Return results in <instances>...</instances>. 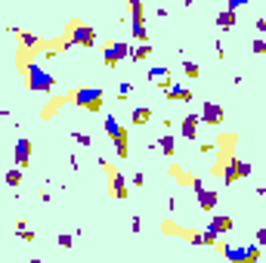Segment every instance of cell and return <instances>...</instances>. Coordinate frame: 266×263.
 Returning a JSON list of instances; mask_svg holds the SVG:
<instances>
[{
    "label": "cell",
    "instance_id": "1",
    "mask_svg": "<svg viewBox=\"0 0 266 263\" xmlns=\"http://www.w3.org/2000/svg\"><path fill=\"white\" fill-rule=\"evenodd\" d=\"M25 68V77H28V87L31 90H37V93H53V74H47L40 65H34V62H28V65H22Z\"/></svg>",
    "mask_w": 266,
    "mask_h": 263
},
{
    "label": "cell",
    "instance_id": "2",
    "mask_svg": "<svg viewBox=\"0 0 266 263\" xmlns=\"http://www.w3.org/2000/svg\"><path fill=\"white\" fill-rule=\"evenodd\" d=\"M103 127H106L109 139L115 143V149H118V158H127V155H130V149H127V130L118 124V118H115V115H109V118L103 121Z\"/></svg>",
    "mask_w": 266,
    "mask_h": 263
},
{
    "label": "cell",
    "instance_id": "3",
    "mask_svg": "<svg viewBox=\"0 0 266 263\" xmlns=\"http://www.w3.org/2000/svg\"><path fill=\"white\" fill-rule=\"evenodd\" d=\"M71 99L87 112H99L103 109V90H96V87H77Z\"/></svg>",
    "mask_w": 266,
    "mask_h": 263
},
{
    "label": "cell",
    "instance_id": "4",
    "mask_svg": "<svg viewBox=\"0 0 266 263\" xmlns=\"http://www.w3.org/2000/svg\"><path fill=\"white\" fill-rule=\"evenodd\" d=\"M71 44H77V47H93V44H96V31H93L90 25L74 22V25H71V34H68V41H65L62 47H71Z\"/></svg>",
    "mask_w": 266,
    "mask_h": 263
},
{
    "label": "cell",
    "instance_id": "5",
    "mask_svg": "<svg viewBox=\"0 0 266 263\" xmlns=\"http://www.w3.org/2000/svg\"><path fill=\"white\" fill-rule=\"evenodd\" d=\"M99 164H103V170H106L109 177H112V186H115L112 192H115V198H127V180L121 177V173H118V170H115V167H112V164H109L106 158H103Z\"/></svg>",
    "mask_w": 266,
    "mask_h": 263
},
{
    "label": "cell",
    "instance_id": "6",
    "mask_svg": "<svg viewBox=\"0 0 266 263\" xmlns=\"http://www.w3.org/2000/svg\"><path fill=\"white\" fill-rule=\"evenodd\" d=\"M127 56H130V47H127L124 41H118V44H112V47L106 50V65L115 68V65H118L121 59H127Z\"/></svg>",
    "mask_w": 266,
    "mask_h": 263
},
{
    "label": "cell",
    "instance_id": "7",
    "mask_svg": "<svg viewBox=\"0 0 266 263\" xmlns=\"http://www.w3.org/2000/svg\"><path fill=\"white\" fill-rule=\"evenodd\" d=\"M198 118H201L204 124H220V121H223V106H217V103H204Z\"/></svg>",
    "mask_w": 266,
    "mask_h": 263
},
{
    "label": "cell",
    "instance_id": "8",
    "mask_svg": "<svg viewBox=\"0 0 266 263\" xmlns=\"http://www.w3.org/2000/svg\"><path fill=\"white\" fill-rule=\"evenodd\" d=\"M192 186H195V192H198V205L211 214V211L217 208V192H214V189H204L201 183H192Z\"/></svg>",
    "mask_w": 266,
    "mask_h": 263
},
{
    "label": "cell",
    "instance_id": "9",
    "mask_svg": "<svg viewBox=\"0 0 266 263\" xmlns=\"http://www.w3.org/2000/svg\"><path fill=\"white\" fill-rule=\"evenodd\" d=\"M223 254L229 260H257L260 257V248H223Z\"/></svg>",
    "mask_w": 266,
    "mask_h": 263
},
{
    "label": "cell",
    "instance_id": "10",
    "mask_svg": "<svg viewBox=\"0 0 266 263\" xmlns=\"http://www.w3.org/2000/svg\"><path fill=\"white\" fill-rule=\"evenodd\" d=\"M28 161H31V139H19L16 143V164L25 167Z\"/></svg>",
    "mask_w": 266,
    "mask_h": 263
},
{
    "label": "cell",
    "instance_id": "11",
    "mask_svg": "<svg viewBox=\"0 0 266 263\" xmlns=\"http://www.w3.org/2000/svg\"><path fill=\"white\" fill-rule=\"evenodd\" d=\"M198 115H183V139H195V130H198Z\"/></svg>",
    "mask_w": 266,
    "mask_h": 263
},
{
    "label": "cell",
    "instance_id": "12",
    "mask_svg": "<svg viewBox=\"0 0 266 263\" xmlns=\"http://www.w3.org/2000/svg\"><path fill=\"white\" fill-rule=\"evenodd\" d=\"M167 96H170V99L189 103V99H192V90H186V87H180V84H167Z\"/></svg>",
    "mask_w": 266,
    "mask_h": 263
},
{
    "label": "cell",
    "instance_id": "13",
    "mask_svg": "<svg viewBox=\"0 0 266 263\" xmlns=\"http://www.w3.org/2000/svg\"><path fill=\"white\" fill-rule=\"evenodd\" d=\"M127 10H130V22H142V0H127Z\"/></svg>",
    "mask_w": 266,
    "mask_h": 263
},
{
    "label": "cell",
    "instance_id": "14",
    "mask_svg": "<svg viewBox=\"0 0 266 263\" xmlns=\"http://www.w3.org/2000/svg\"><path fill=\"white\" fill-rule=\"evenodd\" d=\"M217 25H220L223 31H226V28H232V25H235V10H229V7H226V10L220 13V19H217Z\"/></svg>",
    "mask_w": 266,
    "mask_h": 263
},
{
    "label": "cell",
    "instance_id": "15",
    "mask_svg": "<svg viewBox=\"0 0 266 263\" xmlns=\"http://www.w3.org/2000/svg\"><path fill=\"white\" fill-rule=\"evenodd\" d=\"M211 229L220 235V232H226V229H232V217H214L211 220Z\"/></svg>",
    "mask_w": 266,
    "mask_h": 263
},
{
    "label": "cell",
    "instance_id": "16",
    "mask_svg": "<svg viewBox=\"0 0 266 263\" xmlns=\"http://www.w3.org/2000/svg\"><path fill=\"white\" fill-rule=\"evenodd\" d=\"M149 53H152V47H149L146 41H139V47H136V50H130L133 62H142V59H149Z\"/></svg>",
    "mask_w": 266,
    "mask_h": 263
},
{
    "label": "cell",
    "instance_id": "17",
    "mask_svg": "<svg viewBox=\"0 0 266 263\" xmlns=\"http://www.w3.org/2000/svg\"><path fill=\"white\" fill-rule=\"evenodd\" d=\"M149 80H158V84H167L170 80V74H167V68H149Z\"/></svg>",
    "mask_w": 266,
    "mask_h": 263
},
{
    "label": "cell",
    "instance_id": "18",
    "mask_svg": "<svg viewBox=\"0 0 266 263\" xmlns=\"http://www.w3.org/2000/svg\"><path fill=\"white\" fill-rule=\"evenodd\" d=\"M130 31H133V44L146 41V22H130Z\"/></svg>",
    "mask_w": 266,
    "mask_h": 263
},
{
    "label": "cell",
    "instance_id": "19",
    "mask_svg": "<svg viewBox=\"0 0 266 263\" xmlns=\"http://www.w3.org/2000/svg\"><path fill=\"white\" fill-rule=\"evenodd\" d=\"M149 118H152V112H149L146 106H139V109H133V124H149Z\"/></svg>",
    "mask_w": 266,
    "mask_h": 263
},
{
    "label": "cell",
    "instance_id": "20",
    "mask_svg": "<svg viewBox=\"0 0 266 263\" xmlns=\"http://www.w3.org/2000/svg\"><path fill=\"white\" fill-rule=\"evenodd\" d=\"M158 146H161V152H164V155H173V149H176V143H173V136H170V133H164V136L158 139Z\"/></svg>",
    "mask_w": 266,
    "mask_h": 263
},
{
    "label": "cell",
    "instance_id": "21",
    "mask_svg": "<svg viewBox=\"0 0 266 263\" xmlns=\"http://www.w3.org/2000/svg\"><path fill=\"white\" fill-rule=\"evenodd\" d=\"M4 180H7V186H19V183H22V170H19V164H16L13 170H7Z\"/></svg>",
    "mask_w": 266,
    "mask_h": 263
},
{
    "label": "cell",
    "instance_id": "22",
    "mask_svg": "<svg viewBox=\"0 0 266 263\" xmlns=\"http://www.w3.org/2000/svg\"><path fill=\"white\" fill-rule=\"evenodd\" d=\"M183 68H186L189 77H198V65H195V62H183Z\"/></svg>",
    "mask_w": 266,
    "mask_h": 263
},
{
    "label": "cell",
    "instance_id": "23",
    "mask_svg": "<svg viewBox=\"0 0 266 263\" xmlns=\"http://www.w3.org/2000/svg\"><path fill=\"white\" fill-rule=\"evenodd\" d=\"M238 177H251V164L248 161H238Z\"/></svg>",
    "mask_w": 266,
    "mask_h": 263
},
{
    "label": "cell",
    "instance_id": "24",
    "mask_svg": "<svg viewBox=\"0 0 266 263\" xmlns=\"http://www.w3.org/2000/svg\"><path fill=\"white\" fill-rule=\"evenodd\" d=\"M74 143H77V146H90L93 139H90V136H87V133H74Z\"/></svg>",
    "mask_w": 266,
    "mask_h": 263
},
{
    "label": "cell",
    "instance_id": "25",
    "mask_svg": "<svg viewBox=\"0 0 266 263\" xmlns=\"http://www.w3.org/2000/svg\"><path fill=\"white\" fill-rule=\"evenodd\" d=\"M251 50H254V53H266V41H260V37H257V41L251 44Z\"/></svg>",
    "mask_w": 266,
    "mask_h": 263
},
{
    "label": "cell",
    "instance_id": "26",
    "mask_svg": "<svg viewBox=\"0 0 266 263\" xmlns=\"http://www.w3.org/2000/svg\"><path fill=\"white\" fill-rule=\"evenodd\" d=\"M130 90H133L130 84H121V87H118V96H121V99H127V96H130Z\"/></svg>",
    "mask_w": 266,
    "mask_h": 263
},
{
    "label": "cell",
    "instance_id": "27",
    "mask_svg": "<svg viewBox=\"0 0 266 263\" xmlns=\"http://www.w3.org/2000/svg\"><path fill=\"white\" fill-rule=\"evenodd\" d=\"M244 4H248V0H226L229 10H238V7H244Z\"/></svg>",
    "mask_w": 266,
    "mask_h": 263
},
{
    "label": "cell",
    "instance_id": "28",
    "mask_svg": "<svg viewBox=\"0 0 266 263\" xmlns=\"http://www.w3.org/2000/svg\"><path fill=\"white\" fill-rule=\"evenodd\" d=\"M59 245L62 248H71V235H59Z\"/></svg>",
    "mask_w": 266,
    "mask_h": 263
},
{
    "label": "cell",
    "instance_id": "29",
    "mask_svg": "<svg viewBox=\"0 0 266 263\" xmlns=\"http://www.w3.org/2000/svg\"><path fill=\"white\" fill-rule=\"evenodd\" d=\"M257 241H260V245H266V229H260V232H257Z\"/></svg>",
    "mask_w": 266,
    "mask_h": 263
},
{
    "label": "cell",
    "instance_id": "30",
    "mask_svg": "<svg viewBox=\"0 0 266 263\" xmlns=\"http://www.w3.org/2000/svg\"><path fill=\"white\" fill-rule=\"evenodd\" d=\"M257 28H260V31L266 34V19H257Z\"/></svg>",
    "mask_w": 266,
    "mask_h": 263
}]
</instances>
